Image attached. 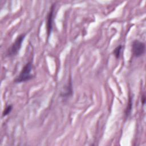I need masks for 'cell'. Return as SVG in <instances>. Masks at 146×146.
<instances>
[{"instance_id":"cell-1","label":"cell","mask_w":146,"mask_h":146,"mask_svg":"<svg viewBox=\"0 0 146 146\" xmlns=\"http://www.w3.org/2000/svg\"><path fill=\"white\" fill-rule=\"evenodd\" d=\"M33 63L31 62H29L23 67L19 74L14 80L15 83H20L26 82L32 79L34 75L31 74L33 70Z\"/></svg>"},{"instance_id":"cell-2","label":"cell","mask_w":146,"mask_h":146,"mask_svg":"<svg viewBox=\"0 0 146 146\" xmlns=\"http://www.w3.org/2000/svg\"><path fill=\"white\" fill-rule=\"evenodd\" d=\"M26 33H22L19 35L16 38L14 42L11 44L10 47L7 50V52H6L7 56H9V57L13 56L16 55L18 53L20 48H21L22 44L26 36Z\"/></svg>"},{"instance_id":"cell-3","label":"cell","mask_w":146,"mask_h":146,"mask_svg":"<svg viewBox=\"0 0 146 146\" xmlns=\"http://www.w3.org/2000/svg\"><path fill=\"white\" fill-rule=\"evenodd\" d=\"M132 52L134 56L139 58L143 55L145 51V44L139 40H134L132 43Z\"/></svg>"},{"instance_id":"cell-4","label":"cell","mask_w":146,"mask_h":146,"mask_svg":"<svg viewBox=\"0 0 146 146\" xmlns=\"http://www.w3.org/2000/svg\"><path fill=\"white\" fill-rule=\"evenodd\" d=\"M55 7V4L54 3L52 4L46 17V31H47V38H49L52 30V23H53V19H54V13Z\"/></svg>"},{"instance_id":"cell-5","label":"cell","mask_w":146,"mask_h":146,"mask_svg":"<svg viewBox=\"0 0 146 146\" xmlns=\"http://www.w3.org/2000/svg\"><path fill=\"white\" fill-rule=\"evenodd\" d=\"M72 95V85L71 79L70 78L68 83L64 86L63 91H62L60 96L63 99H66L71 97Z\"/></svg>"},{"instance_id":"cell-6","label":"cell","mask_w":146,"mask_h":146,"mask_svg":"<svg viewBox=\"0 0 146 146\" xmlns=\"http://www.w3.org/2000/svg\"><path fill=\"white\" fill-rule=\"evenodd\" d=\"M132 98H131V96H129V99H128V104H127V107L125 108V115L126 117H128V116L131 113V110H132Z\"/></svg>"},{"instance_id":"cell-7","label":"cell","mask_w":146,"mask_h":146,"mask_svg":"<svg viewBox=\"0 0 146 146\" xmlns=\"http://www.w3.org/2000/svg\"><path fill=\"white\" fill-rule=\"evenodd\" d=\"M122 45L120 44L119 46H117L113 51V55L115 56L116 58L118 59L120 58V54H121V50H122Z\"/></svg>"},{"instance_id":"cell-8","label":"cell","mask_w":146,"mask_h":146,"mask_svg":"<svg viewBox=\"0 0 146 146\" xmlns=\"http://www.w3.org/2000/svg\"><path fill=\"white\" fill-rule=\"evenodd\" d=\"M12 110H13V106L11 104H9L7 106H6L2 112V116L5 117L8 115L11 112Z\"/></svg>"},{"instance_id":"cell-9","label":"cell","mask_w":146,"mask_h":146,"mask_svg":"<svg viewBox=\"0 0 146 146\" xmlns=\"http://www.w3.org/2000/svg\"><path fill=\"white\" fill-rule=\"evenodd\" d=\"M145 96L143 95L142 96V99H141V102L143 103V104L144 105L145 104Z\"/></svg>"}]
</instances>
